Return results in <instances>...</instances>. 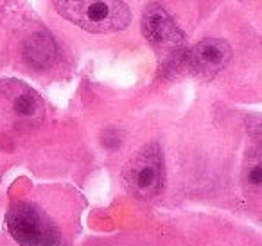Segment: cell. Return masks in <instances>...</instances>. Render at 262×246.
<instances>
[{
    "mask_svg": "<svg viewBox=\"0 0 262 246\" xmlns=\"http://www.w3.org/2000/svg\"><path fill=\"white\" fill-rule=\"evenodd\" d=\"M102 144H104L106 148H110V149L119 148L120 138H119V135H117V131H112V130L104 131V135H102Z\"/></svg>",
    "mask_w": 262,
    "mask_h": 246,
    "instance_id": "9c48e42d",
    "label": "cell"
},
{
    "mask_svg": "<svg viewBox=\"0 0 262 246\" xmlns=\"http://www.w3.org/2000/svg\"><path fill=\"white\" fill-rule=\"evenodd\" d=\"M122 180L126 189L140 199H151L165 185V162L162 148L157 142L144 146L124 166Z\"/></svg>",
    "mask_w": 262,
    "mask_h": 246,
    "instance_id": "7a4b0ae2",
    "label": "cell"
},
{
    "mask_svg": "<svg viewBox=\"0 0 262 246\" xmlns=\"http://www.w3.org/2000/svg\"><path fill=\"white\" fill-rule=\"evenodd\" d=\"M22 58L31 69L47 70L58 58V45L47 31H38L24 42Z\"/></svg>",
    "mask_w": 262,
    "mask_h": 246,
    "instance_id": "52a82bcc",
    "label": "cell"
},
{
    "mask_svg": "<svg viewBox=\"0 0 262 246\" xmlns=\"http://www.w3.org/2000/svg\"><path fill=\"white\" fill-rule=\"evenodd\" d=\"M232 59V47L219 38H205L198 42L187 54V67L200 77L219 74Z\"/></svg>",
    "mask_w": 262,
    "mask_h": 246,
    "instance_id": "277c9868",
    "label": "cell"
},
{
    "mask_svg": "<svg viewBox=\"0 0 262 246\" xmlns=\"http://www.w3.org/2000/svg\"><path fill=\"white\" fill-rule=\"evenodd\" d=\"M2 94L9 101L11 110L16 117L24 120H41L43 119V102L38 94L26 83L16 79H8L0 83Z\"/></svg>",
    "mask_w": 262,
    "mask_h": 246,
    "instance_id": "8992f818",
    "label": "cell"
},
{
    "mask_svg": "<svg viewBox=\"0 0 262 246\" xmlns=\"http://www.w3.org/2000/svg\"><path fill=\"white\" fill-rule=\"evenodd\" d=\"M63 18L88 33H117L129 26L131 11L122 0H52Z\"/></svg>",
    "mask_w": 262,
    "mask_h": 246,
    "instance_id": "6da1fadb",
    "label": "cell"
},
{
    "mask_svg": "<svg viewBox=\"0 0 262 246\" xmlns=\"http://www.w3.org/2000/svg\"><path fill=\"white\" fill-rule=\"evenodd\" d=\"M244 183L246 187H250L251 191H258L262 185V163H260V156L258 153L251 155L248 158V166L244 171Z\"/></svg>",
    "mask_w": 262,
    "mask_h": 246,
    "instance_id": "ba28073f",
    "label": "cell"
},
{
    "mask_svg": "<svg viewBox=\"0 0 262 246\" xmlns=\"http://www.w3.org/2000/svg\"><path fill=\"white\" fill-rule=\"evenodd\" d=\"M8 230L22 246H58V228L33 203H15L8 212Z\"/></svg>",
    "mask_w": 262,
    "mask_h": 246,
    "instance_id": "3957f363",
    "label": "cell"
},
{
    "mask_svg": "<svg viewBox=\"0 0 262 246\" xmlns=\"http://www.w3.org/2000/svg\"><path fill=\"white\" fill-rule=\"evenodd\" d=\"M142 33L157 47H178L185 38L172 16L158 4H149L144 11Z\"/></svg>",
    "mask_w": 262,
    "mask_h": 246,
    "instance_id": "5b68a950",
    "label": "cell"
}]
</instances>
